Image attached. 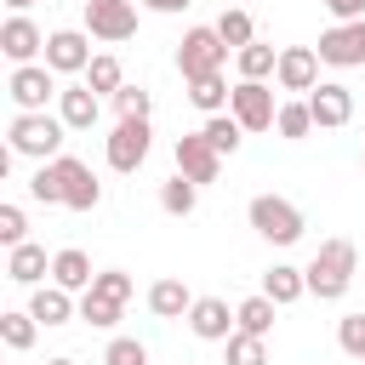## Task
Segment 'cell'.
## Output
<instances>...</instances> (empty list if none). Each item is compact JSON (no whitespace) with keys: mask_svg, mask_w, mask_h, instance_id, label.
I'll list each match as a JSON object with an SVG mask.
<instances>
[{"mask_svg":"<svg viewBox=\"0 0 365 365\" xmlns=\"http://www.w3.org/2000/svg\"><path fill=\"white\" fill-rule=\"evenodd\" d=\"M354 268H359V251H354V240L331 234V240L314 251V262H308L302 274H308V291H314L319 302H336V297L354 285Z\"/></svg>","mask_w":365,"mask_h":365,"instance_id":"1","label":"cell"},{"mask_svg":"<svg viewBox=\"0 0 365 365\" xmlns=\"http://www.w3.org/2000/svg\"><path fill=\"white\" fill-rule=\"evenodd\" d=\"M63 131H68V125H63V114H17L6 137H11V154H29V160H40V165H46V160H57Z\"/></svg>","mask_w":365,"mask_h":365,"instance_id":"2","label":"cell"},{"mask_svg":"<svg viewBox=\"0 0 365 365\" xmlns=\"http://www.w3.org/2000/svg\"><path fill=\"white\" fill-rule=\"evenodd\" d=\"M222 57H228V46H222V34H217V29H188V34H182V46H177V74H182V80L222 74Z\"/></svg>","mask_w":365,"mask_h":365,"instance_id":"3","label":"cell"},{"mask_svg":"<svg viewBox=\"0 0 365 365\" xmlns=\"http://www.w3.org/2000/svg\"><path fill=\"white\" fill-rule=\"evenodd\" d=\"M251 228L262 240H274V245H291V240H302V211L291 200H279V194H257L251 200Z\"/></svg>","mask_w":365,"mask_h":365,"instance_id":"4","label":"cell"},{"mask_svg":"<svg viewBox=\"0 0 365 365\" xmlns=\"http://www.w3.org/2000/svg\"><path fill=\"white\" fill-rule=\"evenodd\" d=\"M228 114H234L245 131H268L274 114H279V103H274V91H268L262 80H240L234 97H228Z\"/></svg>","mask_w":365,"mask_h":365,"instance_id":"5","label":"cell"},{"mask_svg":"<svg viewBox=\"0 0 365 365\" xmlns=\"http://www.w3.org/2000/svg\"><path fill=\"white\" fill-rule=\"evenodd\" d=\"M314 51H319V63L359 68V63H365V17H359V23H336V29H325Z\"/></svg>","mask_w":365,"mask_h":365,"instance_id":"6","label":"cell"},{"mask_svg":"<svg viewBox=\"0 0 365 365\" xmlns=\"http://www.w3.org/2000/svg\"><path fill=\"white\" fill-rule=\"evenodd\" d=\"M46 68H51V74H86V68H91V40H86L80 29L46 34Z\"/></svg>","mask_w":365,"mask_h":365,"instance_id":"7","label":"cell"},{"mask_svg":"<svg viewBox=\"0 0 365 365\" xmlns=\"http://www.w3.org/2000/svg\"><path fill=\"white\" fill-rule=\"evenodd\" d=\"M57 177H63V205H68V211H91V205L103 200V182L91 177V165H86V160L57 154Z\"/></svg>","mask_w":365,"mask_h":365,"instance_id":"8","label":"cell"},{"mask_svg":"<svg viewBox=\"0 0 365 365\" xmlns=\"http://www.w3.org/2000/svg\"><path fill=\"white\" fill-rule=\"evenodd\" d=\"M86 23L97 40H131L137 34V6L131 0H91L86 6Z\"/></svg>","mask_w":365,"mask_h":365,"instance_id":"9","label":"cell"},{"mask_svg":"<svg viewBox=\"0 0 365 365\" xmlns=\"http://www.w3.org/2000/svg\"><path fill=\"white\" fill-rule=\"evenodd\" d=\"M148 120H120L114 125V137H108V165L114 171H137L143 160H148Z\"/></svg>","mask_w":365,"mask_h":365,"instance_id":"10","label":"cell"},{"mask_svg":"<svg viewBox=\"0 0 365 365\" xmlns=\"http://www.w3.org/2000/svg\"><path fill=\"white\" fill-rule=\"evenodd\" d=\"M188 331L205 336V342H228V336L240 331V319H234V308H228L222 297H194V308H188Z\"/></svg>","mask_w":365,"mask_h":365,"instance_id":"11","label":"cell"},{"mask_svg":"<svg viewBox=\"0 0 365 365\" xmlns=\"http://www.w3.org/2000/svg\"><path fill=\"white\" fill-rule=\"evenodd\" d=\"M6 91L23 103V114H46V97L57 91V80H51L46 63H23V68H11V86Z\"/></svg>","mask_w":365,"mask_h":365,"instance_id":"12","label":"cell"},{"mask_svg":"<svg viewBox=\"0 0 365 365\" xmlns=\"http://www.w3.org/2000/svg\"><path fill=\"white\" fill-rule=\"evenodd\" d=\"M177 171L188 177V182H217V171H222V154L200 137V131H188V137H177Z\"/></svg>","mask_w":365,"mask_h":365,"instance_id":"13","label":"cell"},{"mask_svg":"<svg viewBox=\"0 0 365 365\" xmlns=\"http://www.w3.org/2000/svg\"><path fill=\"white\" fill-rule=\"evenodd\" d=\"M274 80H279L285 91H314V86H319V51H314V46H285Z\"/></svg>","mask_w":365,"mask_h":365,"instance_id":"14","label":"cell"},{"mask_svg":"<svg viewBox=\"0 0 365 365\" xmlns=\"http://www.w3.org/2000/svg\"><path fill=\"white\" fill-rule=\"evenodd\" d=\"M0 51H6V57H11L17 68H23V63H29L34 51H46V34H40V29H34V23L23 17V11H11V17L0 23Z\"/></svg>","mask_w":365,"mask_h":365,"instance_id":"15","label":"cell"},{"mask_svg":"<svg viewBox=\"0 0 365 365\" xmlns=\"http://www.w3.org/2000/svg\"><path fill=\"white\" fill-rule=\"evenodd\" d=\"M57 114H63L68 131H91L97 114H103V97L91 86H68V91H57Z\"/></svg>","mask_w":365,"mask_h":365,"instance_id":"16","label":"cell"},{"mask_svg":"<svg viewBox=\"0 0 365 365\" xmlns=\"http://www.w3.org/2000/svg\"><path fill=\"white\" fill-rule=\"evenodd\" d=\"M308 108H314V125H348L354 120V91L348 86H314Z\"/></svg>","mask_w":365,"mask_h":365,"instance_id":"17","label":"cell"},{"mask_svg":"<svg viewBox=\"0 0 365 365\" xmlns=\"http://www.w3.org/2000/svg\"><path fill=\"white\" fill-rule=\"evenodd\" d=\"M91 257L86 251H74V245H63L57 257H51V285H63V291H91Z\"/></svg>","mask_w":365,"mask_h":365,"instance_id":"18","label":"cell"},{"mask_svg":"<svg viewBox=\"0 0 365 365\" xmlns=\"http://www.w3.org/2000/svg\"><path fill=\"white\" fill-rule=\"evenodd\" d=\"M302 291H308V274H302V268H291V262H274V268L262 274V297H268V302H279V308H285V302H297Z\"/></svg>","mask_w":365,"mask_h":365,"instance_id":"19","label":"cell"},{"mask_svg":"<svg viewBox=\"0 0 365 365\" xmlns=\"http://www.w3.org/2000/svg\"><path fill=\"white\" fill-rule=\"evenodd\" d=\"M148 308H154L160 319H182V314L194 308V297H188V285H182V279H171V274H165V279H154V285H148Z\"/></svg>","mask_w":365,"mask_h":365,"instance_id":"20","label":"cell"},{"mask_svg":"<svg viewBox=\"0 0 365 365\" xmlns=\"http://www.w3.org/2000/svg\"><path fill=\"white\" fill-rule=\"evenodd\" d=\"M6 274H11L17 285H40V274H51V262H46L40 245H17V251L6 257Z\"/></svg>","mask_w":365,"mask_h":365,"instance_id":"21","label":"cell"},{"mask_svg":"<svg viewBox=\"0 0 365 365\" xmlns=\"http://www.w3.org/2000/svg\"><path fill=\"white\" fill-rule=\"evenodd\" d=\"M29 314H34L40 325H63V319L74 314V302H68V291H63V285H40V291H34V302H29Z\"/></svg>","mask_w":365,"mask_h":365,"instance_id":"22","label":"cell"},{"mask_svg":"<svg viewBox=\"0 0 365 365\" xmlns=\"http://www.w3.org/2000/svg\"><path fill=\"white\" fill-rule=\"evenodd\" d=\"M274 308H279V302H268V297L257 291V297H245V302L234 308V319H240V331H251V336H268V331H274Z\"/></svg>","mask_w":365,"mask_h":365,"instance_id":"23","label":"cell"},{"mask_svg":"<svg viewBox=\"0 0 365 365\" xmlns=\"http://www.w3.org/2000/svg\"><path fill=\"white\" fill-rule=\"evenodd\" d=\"M217 34H222V46H228V51H245V46L257 40V29H251V11L228 6V11L217 17Z\"/></svg>","mask_w":365,"mask_h":365,"instance_id":"24","label":"cell"},{"mask_svg":"<svg viewBox=\"0 0 365 365\" xmlns=\"http://www.w3.org/2000/svg\"><path fill=\"white\" fill-rule=\"evenodd\" d=\"M194 200H200V182H188L182 171L160 182V205H165L171 217H188V211H194Z\"/></svg>","mask_w":365,"mask_h":365,"instance_id":"25","label":"cell"},{"mask_svg":"<svg viewBox=\"0 0 365 365\" xmlns=\"http://www.w3.org/2000/svg\"><path fill=\"white\" fill-rule=\"evenodd\" d=\"M34 331H40V319H34V314H17V308H6V314H0V342H6L11 354H23V348L34 342Z\"/></svg>","mask_w":365,"mask_h":365,"instance_id":"26","label":"cell"},{"mask_svg":"<svg viewBox=\"0 0 365 365\" xmlns=\"http://www.w3.org/2000/svg\"><path fill=\"white\" fill-rule=\"evenodd\" d=\"M240 57V80H262V74H274L279 68V51L274 46H262V40H251L245 51H234Z\"/></svg>","mask_w":365,"mask_h":365,"instance_id":"27","label":"cell"},{"mask_svg":"<svg viewBox=\"0 0 365 365\" xmlns=\"http://www.w3.org/2000/svg\"><path fill=\"white\" fill-rule=\"evenodd\" d=\"M86 86H91L97 97H114V91L125 86V68H120V57H91V68H86Z\"/></svg>","mask_w":365,"mask_h":365,"instance_id":"28","label":"cell"},{"mask_svg":"<svg viewBox=\"0 0 365 365\" xmlns=\"http://www.w3.org/2000/svg\"><path fill=\"white\" fill-rule=\"evenodd\" d=\"M234 91L222 86V74H205V80H188V103L194 108H205V114H222V103H228Z\"/></svg>","mask_w":365,"mask_h":365,"instance_id":"29","label":"cell"},{"mask_svg":"<svg viewBox=\"0 0 365 365\" xmlns=\"http://www.w3.org/2000/svg\"><path fill=\"white\" fill-rule=\"evenodd\" d=\"M240 131H245V125H240L234 114H211V120L200 125V137H205L217 154H234V148H240Z\"/></svg>","mask_w":365,"mask_h":365,"instance_id":"30","label":"cell"},{"mask_svg":"<svg viewBox=\"0 0 365 365\" xmlns=\"http://www.w3.org/2000/svg\"><path fill=\"white\" fill-rule=\"evenodd\" d=\"M228 365H268V342L251 336V331H234L228 336Z\"/></svg>","mask_w":365,"mask_h":365,"instance_id":"31","label":"cell"},{"mask_svg":"<svg viewBox=\"0 0 365 365\" xmlns=\"http://www.w3.org/2000/svg\"><path fill=\"white\" fill-rule=\"evenodd\" d=\"M274 125H279V137H308V131H314V108H308V103H279Z\"/></svg>","mask_w":365,"mask_h":365,"instance_id":"32","label":"cell"},{"mask_svg":"<svg viewBox=\"0 0 365 365\" xmlns=\"http://www.w3.org/2000/svg\"><path fill=\"white\" fill-rule=\"evenodd\" d=\"M91 291H97L103 302H120V308H125V302H131V274H125V268H103V274L91 279Z\"/></svg>","mask_w":365,"mask_h":365,"instance_id":"33","label":"cell"},{"mask_svg":"<svg viewBox=\"0 0 365 365\" xmlns=\"http://www.w3.org/2000/svg\"><path fill=\"white\" fill-rule=\"evenodd\" d=\"M29 194L46 200V205H63V177H57V160H46L34 177H29Z\"/></svg>","mask_w":365,"mask_h":365,"instance_id":"34","label":"cell"},{"mask_svg":"<svg viewBox=\"0 0 365 365\" xmlns=\"http://www.w3.org/2000/svg\"><path fill=\"white\" fill-rule=\"evenodd\" d=\"M0 245H6V251L29 245V217H23V205H0Z\"/></svg>","mask_w":365,"mask_h":365,"instance_id":"35","label":"cell"},{"mask_svg":"<svg viewBox=\"0 0 365 365\" xmlns=\"http://www.w3.org/2000/svg\"><path fill=\"white\" fill-rule=\"evenodd\" d=\"M114 114L120 120H148V91L143 86H120L114 91Z\"/></svg>","mask_w":365,"mask_h":365,"instance_id":"36","label":"cell"},{"mask_svg":"<svg viewBox=\"0 0 365 365\" xmlns=\"http://www.w3.org/2000/svg\"><path fill=\"white\" fill-rule=\"evenodd\" d=\"M120 314H125V308H120V302H103L97 291H86V297H80V319H86V325H114Z\"/></svg>","mask_w":365,"mask_h":365,"instance_id":"37","label":"cell"},{"mask_svg":"<svg viewBox=\"0 0 365 365\" xmlns=\"http://www.w3.org/2000/svg\"><path fill=\"white\" fill-rule=\"evenodd\" d=\"M336 342H342V354L365 359V314H342V325H336Z\"/></svg>","mask_w":365,"mask_h":365,"instance_id":"38","label":"cell"},{"mask_svg":"<svg viewBox=\"0 0 365 365\" xmlns=\"http://www.w3.org/2000/svg\"><path fill=\"white\" fill-rule=\"evenodd\" d=\"M103 359H108V365H148V348H143L137 336H114Z\"/></svg>","mask_w":365,"mask_h":365,"instance_id":"39","label":"cell"},{"mask_svg":"<svg viewBox=\"0 0 365 365\" xmlns=\"http://www.w3.org/2000/svg\"><path fill=\"white\" fill-rule=\"evenodd\" d=\"M319 6H325V11H336L342 23H359V17H365V0H319Z\"/></svg>","mask_w":365,"mask_h":365,"instance_id":"40","label":"cell"},{"mask_svg":"<svg viewBox=\"0 0 365 365\" xmlns=\"http://www.w3.org/2000/svg\"><path fill=\"white\" fill-rule=\"evenodd\" d=\"M143 6H154V11H182L188 0H143Z\"/></svg>","mask_w":365,"mask_h":365,"instance_id":"41","label":"cell"},{"mask_svg":"<svg viewBox=\"0 0 365 365\" xmlns=\"http://www.w3.org/2000/svg\"><path fill=\"white\" fill-rule=\"evenodd\" d=\"M6 6H11V11H23V6H34V0H6Z\"/></svg>","mask_w":365,"mask_h":365,"instance_id":"42","label":"cell"},{"mask_svg":"<svg viewBox=\"0 0 365 365\" xmlns=\"http://www.w3.org/2000/svg\"><path fill=\"white\" fill-rule=\"evenodd\" d=\"M51 365H74V359H51Z\"/></svg>","mask_w":365,"mask_h":365,"instance_id":"43","label":"cell"},{"mask_svg":"<svg viewBox=\"0 0 365 365\" xmlns=\"http://www.w3.org/2000/svg\"><path fill=\"white\" fill-rule=\"evenodd\" d=\"M86 6H91V0H86Z\"/></svg>","mask_w":365,"mask_h":365,"instance_id":"44","label":"cell"}]
</instances>
